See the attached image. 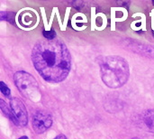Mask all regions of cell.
Here are the masks:
<instances>
[{
    "label": "cell",
    "mask_w": 154,
    "mask_h": 139,
    "mask_svg": "<svg viewBox=\"0 0 154 139\" xmlns=\"http://www.w3.org/2000/svg\"><path fill=\"white\" fill-rule=\"evenodd\" d=\"M153 35H154V32H153Z\"/></svg>",
    "instance_id": "4fadbf2b"
},
{
    "label": "cell",
    "mask_w": 154,
    "mask_h": 139,
    "mask_svg": "<svg viewBox=\"0 0 154 139\" xmlns=\"http://www.w3.org/2000/svg\"><path fill=\"white\" fill-rule=\"evenodd\" d=\"M124 43L130 50H132L133 52H134L136 53H139L143 56L154 58L153 46H151V45H148L145 43H142L136 42V41L132 40V39H126L124 42Z\"/></svg>",
    "instance_id": "8992f818"
},
{
    "label": "cell",
    "mask_w": 154,
    "mask_h": 139,
    "mask_svg": "<svg viewBox=\"0 0 154 139\" xmlns=\"http://www.w3.org/2000/svg\"><path fill=\"white\" fill-rule=\"evenodd\" d=\"M10 108L19 125L22 127H25L28 123V114L23 103L19 99L14 98L10 101Z\"/></svg>",
    "instance_id": "5b68a950"
},
{
    "label": "cell",
    "mask_w": 154,
    "mask_h": 139,
    "mask_svg": "<svg viewBox=\"0 0 154 139\" xmlns=\"http://www.w3.org/2000/svg\"><path fill=\"white\" fill-rule=\"evenodd\" d=\"M52 125V119L50 114L45 111H36L32 118V126L35 133L42 134Z\"/></svg>",
    "instance_id": "277c9868"
},
{
    "label": "cell",
    "mask_w": 154,
    "mask_h": 139,
    "mask_svg": "<svg viewBox=\"0 0 154 139\" xmlns=\"http://www.w3.org/2000/svg\"><path fill=\"white\" fill-rule=\"evenodd\" d=\"M54 139H67V137L64 135H59V136H57Z\"/></svg>",
    "instance_id": "8fae6325"
},
{
    "label": "cell",
    "mask_w": 154,
    "mask_h": 139,
    "mask_svg": "<svg viewBox=\"0 0 154 139\" xmlns=\"http://www.w3.org/2000/svg\"><path fill=\"white\" fill-rule=\"evenodd\" d=\"M143 120L147 128L154 132V109H148L143 115Z\"/></svg>",
    "instance_id": "52a82bcc"
},
{
    "label": "cell",
    "mask_w": 154,
    "mask_h": 139,
    "mask_svg": "<svg viewBox=\"0 0 154 139\" xmlns=\"http://www.w3.org/2000/svg\"><path fill=\"white\" fill-rule=\"evenodd\" d=\"M0 90H1V93H2L4 96H5V97H7V98L10 97L11 91H10L9 88L7 87V85H5V83L4 81H1V82H0Z\"/></svg>",
    "instance_id": "9c48e42d"
},
{
    "label": "cell",
    "mask_w": 154,
    "mask_h": 139,
    "mask_svg": "<svg viewBox=\"0 0 154 139\" xmlns=\"http://www.w3.org/2000/svg\"><path fill=\"white\" fill-rule=\"evenodd\" d=\"M14 81L18 90L25 99L32 102L40 101L42 98L41 91L39 85L32 75L26 71H17L14 75Z\"/></svg>",
    "instance_id": "3957f363"
},
{
    "label": "cell",
    "mask_w": 154,
    "mask_h": 139,
    "mask_svg": "<svg viewBox=\"0 0 154 139\" xmlns=\"http://www.w3.org/2000/svg\"><path fill=\"white\" fill-rule=\"evenodd\" d=\"M99 66L103 82L111 89L124 86L129 79V65L123 57L115 55L104 57Z\"/></svg>",
    "instance_id": "7a4b0ae2"
},
{
    "label": "cell",
    "mask_w": 154,
    "mask_h": 139,
    "mask_svg": "<svg viewBox=\"0 0 154 139\" xmlns=\"http://www.w3.org/2000/svg\"><path fill=\"white\" fill-rule=\"evenodd\" d=\"M35 70L48 82L63 81L71 68V56L66 44L60 40H42L32 52Z\"/></svg>",
    "instance_id": "6da1fadb"
},
{
    "label": "cell",
    "mask_w": 154,
    "mask_h": 139,
    "mask_svg": "<svg viewBox=\"0 0 154 139\" xmlns=\"http://www.w3.org/2000/svg\"><path fill=\"white\" fill-rule=\"evenodd\" d=\"M19 139H28V137H26V136H23V137H20Z\"/></svg>",
    "instance_id": "7c38bea8"
},
{
    "label": "cell",
    "mask_w": 154,
    "mask_h": 139,
    "mask_svg": "<svg viewBox=\"0 0 154 139\" xmlns=\"http://www.w3.org/2000/svg\"><path fill=\"white\" fill-rule=\"evenodd\" d=\"M0 108H1L2 112H3L6 117H8V118H9L14 125L20 126L19 123H18V121H17V119H16V118L14 117V113H13L11 108H9V107L7 106V104L5 102V100H0Z\"/></svg>",
    "instance_id": "ba28073f"
},
{
    "label": "cell",
    "mask_w": 154,
    "mask_h": 139,
    "mask_svg": "<svg viewBox=\"0 0 154 139\" xmlns=\"http://www.w3.org/2000/svg\"><path fill=\"white\" fill-rule=\"evenodd\" d=\"M42 33H43V36L46 38V40H54L56 36V33L52 29L49 31H43Z\"/></svg>",
    "instance_id": "30bf717a"
}]
</instances>
